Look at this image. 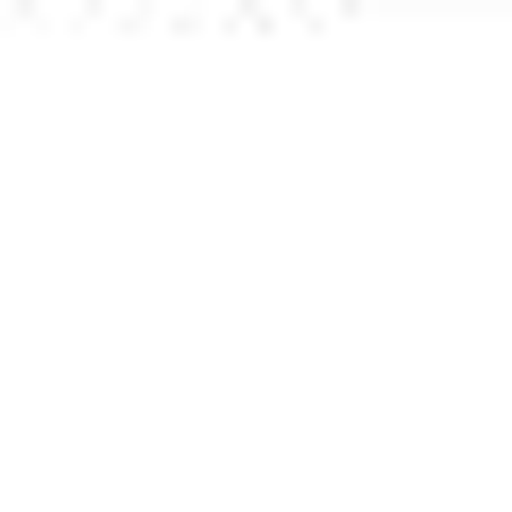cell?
Here are the masks:
<instances>
[]
</instances>
